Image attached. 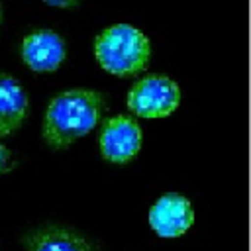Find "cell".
<instances>
[{
  "instance_id": "1",
  "label": "cell",
  "mask_w": 251,
  "mask_h": 251,
  "mask_svg": "<svg viewBox=\"0 0 251 251\" xmlns=\"http://www.w3.org/2000/svg\"><path fill=\"white\" fill-rule=\"evenodd\" d=\"M104 106V96L90 88H71L53 96L43 114V141L53 149L73 145L98 126Z\"/></svg>"
},
{
  "instance_id": "2",
  "label": "cell",
  "mask_w": 251,
  "mask_h": 251,
  "mask_svg": "<svg viewBox=\"0 0 251 251\" xmlns=\"http://www.w3.org/2000/svg\"><path fill=\"white\" fill-rule=\"evenodd\" d=\"M151 55L147 35L129 25L116 24L100 31L94 39V57L98 65L116 76H131L141 73Z\"/></svg>"
},
{
  "instance_id": "3",
  "label": "cell",
  "mask_w": 251,
  "mask_h": 251,
  "mask_svg": "<svg viewBox=\"0 0 251 251\" xmlns=\"http://www.w3.org/2000/svg\"><path fill=\"white\" fill-rule=\"evenodd\" d=\"M127 108L139 118H165L180 104V88L167 75H147L127 92Z\"/></svg>"
},
{
  "instance_id": "4",
  "label": "cell",
  "mask_w": 251,
  "mask_h": 251,
  "mask_svg": "<svg viewBox=\"0 0 251 251\" xmlns=\"http://www.w3.org/2000/svg\"><path fill=\"white\" fill-rule=\"evenodd\" d=\"M141 141H143V133L139 124L124 114L106 120L98 137L102 157L112 163L131 161L141 149Z\"/></svg>"
},
{
  "instance_id": "5",
  "label": "cell",
  "mask_w": 251,
  "mask_h": 251,
  "mask_svg": "<svg viewBox=\"0 0 251 251\" xmlns=\"http://www.w3.org/2000/svg\"><path fill=\"white\" fill-rule=\"evenodd\" d=\"M151 229L165 239L180 237L194 224V210L186 196L178 192H165L159 196L147 214Z\"/></svg>"
},
{
  "instance_id": "6",
  "label": "cell",
  "mask_w": 251,
  "mask_h": 251,
  "mask_svg": "<svg viewBox=\"0 0 251 251\" xmlns=\"http://www.w3.org/2000/svg\"><path fill=\"white\" fill-rule=\"evenodd\" d=\"M67 57L65 39L53 29H35L22 41V59L35 73H53Z\"/></svg>"
},
{
  "instance_id": "7",
  "label": "cell",
  "mask_w": 251,
  "mask_h": 251,
  "mask_svg": "<svg viewBox=\"0 0 251 251\" xmlns=\"http://www.w3.org/2000/svg\"><path fill=\"white\" fill-rule=\"evenodd\" d=\"M25 251H96L90 241H86L80 233L59 227L45 226L29 231L22 239Z\"/></svg>"
},
{
  "instance_id": "8",
  "label": "cell",
  "mask_w": 251,
  "mask_h": 251,
  "mask_svg": "<svg viewBox=\"0 0 251 251\" xmlns=\"http://www.w3.org/2000/svg\"><path fill=\"white\" fill-rule=\"evenodd\" d=\"M27 114V94L24 86L6 73H0V137L20 129Z\"/></svg>"
},
{
  "instance_id": "9",
  "label": "cell",
  "mask_w": 251,
  "mask_h": 251,
  "mask_svg": "<svg viewBox=\"0 0 251 251\" xmlns=\"http://www.w3.org/2000/svg\"><path fill=\"white\" fill-rule=\"evenodd\" d=\"M14 169V159H12V151L0 143V175H6L8 171Z\"/></svg>"
},
{
  "instance_id": "10",
  "label": "cell",
  "mask_w": 251,
  "mask_h": 251,
  "mask_svg": "<svg viewBox=\"0 0 251 251\" xmlns=\"http://www.w3.org/2000/svg\"><path fill=\"white\" fill-rule=\"evenodd\" d=\"M41 2H45L47 6H53V8H73L80 0H41Z\"/></svg>"
},
{
  "instance_id": "11",
  "label": "cell",
  "mask_w": 251,
  "mask_h": 251,
  "mask_svg": "<svg viewBox=\"0 0 251 251\" xmlns=\"http://www.w3.org/2000/svg\"><path fill=\"white\" fill-rule=\"evenodd\" d=\"M2 16H4V14H2V6H0V25H2Z\"/></svg>"
}]
</instances>
